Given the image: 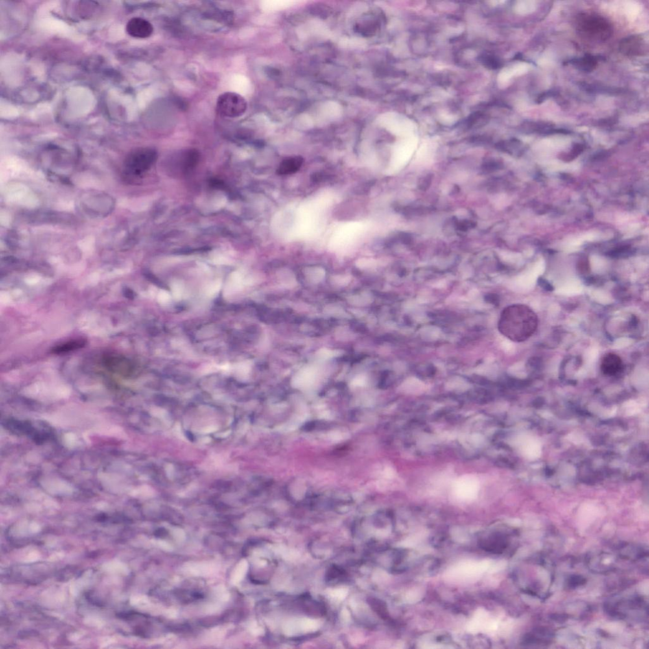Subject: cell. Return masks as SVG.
I'll return each instance as SVG.
<instances>
[{
  "mask_svg": "<svg viewBox=\"0 0 649 649\" xmlns=\"http://www.w3.org/2000/svg\"><path fill=\"white\" fill-rule=\"evenodd\" d=\"M220 287V283H215V284H213V285H211V287L209 288V294L210 295L215 294V293L217 292L218 290H219Z\"/></svg>",
  "mask_w": 649,
  "mask_h": 649,
  "instance_id": "obj_22",
  "label": "cell"
},
{
  "mask_svg": "<svg viewBox=\"0 0 649 649\" xmlns=\"http://www.w3.org/2000/svg\"><path fill=\"white\" fill-rule=\"evenodd\" d=\"M642 39L639 36H631L621 43L620 50L627 55H637L642 50Z\"/></svg>",
  "mask_w": 649,
  "mask_h": 649,
  "instance_id": "obj_10",
  "label": "cell"
},
{
  "mask_svg": "<svg viewBox=\"0 0 649 649\" xmlns=\"http://www.w3.org/2000/svg\"><path fill=\"white\" fill-rule=\"evenodd\" d=\"M81 208L90 216H102L108 215L113 209L112 198L102 194L94 192L83 196L81 200Z\"/></svg>",
  "mask_w": 649,
  "mask_h": 649,
  "instance_id": "obj_5",
  "label": "cell"
},
{
  "mask_svg": "<svg viewBox=\"0 0 649 649\" xmlns=\"http://www.w3.org/2000/svg\"><path fill=\"white\" fill-rule=\"evenodd\" d=\"M182 288H181L180 285H174L173 292L174 296H175L176 298H180V297H181V294H182Z\"/></svg>",
  "mask_w": 649,
  "mask_h": 649,
  "instance_id": "obj_21",
  "label": "cell"
},
{
  "mask_svg": "<svg viewBox=\"0 0 649 649\" xmlns=\"http://www.w3.org/2000/svg\"><path fill=\"white\" fill-rule=\"evenodd\" d=\"M537 317L532 308L524 305H511L500 316L499 330L514 342H523L532 337L537 327Z\"/></svg>",
  "mask_w": 649,
  "mask_h": 649,
  "instance_id": "obj_1",
  "label": "cell"
},
{
  "mask_svg": "<svg viewBox=\"0 0 649 649\" xmlns=\"http://www.w3.org/2000/svg\"><path fill=\"white\" fill-rule=\"evenodd\" d=\"M484 121H486L484 114L480 113H474L473 115H472L471 117H469L468 121L469 126L473 127L474 126L479 125L480 122H483Z\"/></svg>",
  "mask_w": 649,
  "mask_h": 649,
  "instance_id": "obj_17",
  "label": "cell"
},
{
  "mask_svg": "<svg viewBox=\"0 0 649 649\" xmlns=\"http://www.w3.org/2000/svg\"><path fill=\"white\" fill-rule=\"evenodd\" d=\"M572 65L581 71L591 72L595 69L597 65V59L591 55H587L584 57L576 59L571 61Z\"/></svg>",
  "mask_w": 649,
  "mask_h": 649,
  "instance_id": "obj_11",
  "label": "cell"
},
{
  "mask_svg": "<svg viewBox=\"0 0 649 649\" xmlns=\"http://www.w3.org/2000/svg\"><path fill=\"white\" fill-rule=\"evenodd\" d=\"M432 179H433V174H427L424 176L422 177L419 180L418 188L422 191H426L429 189L431 185Z\"/></svg>",
  "mask_w": 649,
  "mask_h": 649,
  "instance_id": "obj_15",
  "label": "cell"
},
{
  "mask_svg": "<svg viewBox=\"0 0 649 649\" xmlns=\"http://www.w3.org/2000/svg\"><path fill=\"white\" fill-rule=\"evenodd\" d=\"M500 168V164L497 161L489 160L482 165V170L487 172H492L497 171Z\"/></svg>",
  "mask_w": 649,
  "mask_h": 649,
  "instance_id": "obj_18",
  "label": "cell"
},
{
  "mask_svg": "<svg viewBox=\"0 0 649 649\" xmlns=\"http://www.w3.org/2000/svg\"><path fill=\"white\" fill-rule=\"evenodd\" d=\"M480 60H481L480 62L483 64L484 66L488 67L489 69H498L501 65V63H500L499 60L493 56H489V55L488 56L485 55V56H482L480 57Z\"/></svg>",
  "mask_w": 649,
  "mask_h": 649,
  "instance_id": "obj_13",
  "label": "cell"
},
{
  "mask_svg": "<svg viewBox=\"0 0 649 649\" xmlns=\"http://www.w3.org/2000/svg\"><path fill=\"white\" fill-rule=\"evenodd\" d=\"M375 20L367 17L366 19H363L360 23H358L355 26L356 31L359 32L363 36H370L375 33L377 29V25L374 22Z\"/></svg>",
  "mask_w": 649,
  "mask_h": 649,
  "instance_id": "obj_12",
  "label": "cell"
},
{
  "mask_svg": "<svg viewBox=\"0 0 649 649\" xmlns=\"http://www.w3.org/2000/svg\"><path fill=\"white\" fill-rule=\"evenodd\" d=\"M156 150L141 148L128 155L124 163V170L129 176H141L151 168L157 159Z\"/></svg>",
  "mask_w": 649,
  "mask_h": 649,
  "instance_id": "obj_2",
  "label": "cell"
},
{
  "mask_svg": "<svg viewBox=\"0 0 649 649\" xmlns=\"http://www.w3.org/2000/svg\"><path fill=\"white\" fill-rule=\"evenodd\" d=\"M126 31L130 36L136 38H147L154 32V27L147 20L141 17H133L128 22Z\"/></svg>",
  "mask_w": 649,
  "mask_h": 649,
  "instance_id": "obj_6",
  "label": "cell"
},
{
  "mask_svg": "<svg viewBox=\"0 0 649 649\" xmlns=\"http://www.w3.org/2000/svg\"><path fill=\"white\" fill-rule=\"evenodd\" d=\"M216 109L222 116L239 117L246 113L248 109V102L240 94L228 91L222 93L218 98Z\"/></svg>",
  "mask_w": 649,
  "mask_h": 649,
  "instance_id": "obj_4",
  "label": "cell"
},
{
  "mask_svg": "<svg viewBox=\"0 0 649 649\" xmlns=\"http://www.w3.org/2000/svg\"><path fill=\"white\" fill-rule=\"evenodd\" d=\"M578 30L588 38L604 41L612 34L611 26L609 22L594 14H583L579 17Z\"/></svg>",
  "mask_w": 649,
  "mask_h": 649,
  "instance_id": "obj_3",
  "label": "cell"
},
{
  "mask_svg": "<svg viewBox=\"0 0 649 649\" xmlns=\"http://www.w3.org/2000/svg\"><path fill=\"white\" fill-rule=\"evenodd\" d=\"M82 344H83V343H82V342H71V343H70V344H67L63 345V346H61V347H58V348L56 349V352H58V351H59V352H62V351H70V350H71V349H74L76 348V347H77V346H78V347H81V346H82Z\"/></svg>",
  "mask_w": 649,
  "mask_h": 649,
  "instance_id": "obj_19",
  "label": "cell"
},
{
  "mask_svg": "<svg viewBox=\"0 0 649 649\" xmlns=\"http://www.w3.org/2000/svg\"><path fill=\"white\" fill-rule=\"evenodd\" d=\"M586 580L583 577L579 575H573L568 579L567 585L571 589H574L583 585L586 583Z\"/></svg>",
  "mask_w": 649,
  "mask_h": 649,
  "instance_id": "obj_16",
  "label": "cell"
},
{
  "mask_svg": "<svg viewBox=\"0 0 649 649\" xmlns=\"http://www.w3.org/2000/svg\"><path fill=\"white\" fill-rule=\"evenodd\" d=\"M456 489L460 497L467 498L474 497L478 490L477 480L469 477L463 478L456 484Z\"/></svg>",
  "mask_w": 649,
  "mask_h": 649,
  "instance_id": "obj_8",
  "label": "cell"
},
{
  "mask_svg": "<svg viewBox=\"0 0 649 649\" xmlns=\"http://www.w3.org/2000/svg\"><path fill=\"white\" fill-rule=\"evenodd\" d=\"M314 379V373L311 370H308L304 371L299 375V378L297 381L298 384L300 386H307L310 385L313 381Z\"/></svg>",
  "mask_w": 649,
  "mask_h": 649,
  "instance_id": "obj_14",
  "label": "cell"
},
{
  "mask_svg": "<svg viewBox=\"0 0 649 649\" xmlns=\"http://www.w3.org/2000/svg\"><path fill=\"white\" fill-rule=\"evenodd\" d=\"M303 163V159L301 157H288L282 162L277 171L282 175L294 173L300 169Z\"/></svg>",
  "mask_w": 649,
  "mask_h": 649,
  "instance_id": "obj_9",
  "label": "cell"
},
{
  "mask_svg": "<svg viewBox=\"0 0 649 649\" xmlns=\"http://www.w3.org/2000/svg\"><path fill=\"white\" fill-rule=\"evenodd\" d=\"M170 297L169 294L166 291H162L159 293L158 296V301L162 304L167 303L169 301Z\"/></svg>",
  "mask_w": 649,
  "mask_h": 649,
  "instance_id": "obj_20",
  "label": "cell"
},
{
  "mask_svg": "<svg viewBox=\"0 0 649 649\" xmlns=\"http://www.w3.org/2000/svg\"><path fill=\"white\" fill-rule=\"evenodd\" d=\"M623 368V364L621 358L615 353H608L605 355L600 364L601 371L604 374L613 376L620 371Z\"/></svg>",
  "mask_w": 649,
  "mask_h": 649,
  "instance_id": "obj_7",
  "label": "cell"
}]
</instances>
